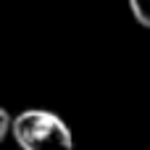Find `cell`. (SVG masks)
<instances>
[{"instance_id":"cell-1","label":"cell","mask_w":150,"mask_h":150,"mask_svg":"<svg viewBox=\"0 0 150 150\" xmlns=\"http://www.w3.org/2000/svg\"><path fill=\"white\" fill-rule=\"evenodd\" d=\"M11 134L21 150H74L71 127L47 108H26L11 119Z\"/></svg>"},{"instance_id":"cell-2","label":"cell","mask_w":150,"mask_h":150,"mask_svg":"<svg viewBox=\"0 0 150 150\" xmlns=\"http://www.w3.org/2000/svg\"><path fill=\"white\" fill-rule=\"evenodd\" d=\"M129 3V11L134 16V21L140 26L150 29V0H127Z\"/></svg>"},{"instance_id":"cell-3","label":"cell","mask_w":150,"mask_h":150,"mask_svg":"<svg viewBox=\"0 0 150 150\" xmlns=\"http://www.w3.org/2000/svg\"><path fill=\"white\" fill-rule=\"evenodd\" d=\"M11 119H13V116L0 105V145H3V142H5V137L11 134Z\"/></svg>"}]
</instances>
